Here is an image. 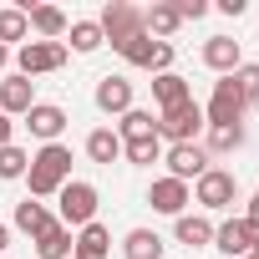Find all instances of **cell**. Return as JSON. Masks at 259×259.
I'll return each instance as SVG.
<instances>
[{
	"instance_id": "cell-28",
	"label": "cell",
	"mask_w": 259,
	"mask_h": 259,
	"mask_svg": "<svg viewBox=\"0 0 259 259\" xmlns=\"http://www.w3.org/2000/svg\"><path fill=\"white\" fill-rule=\"evenodd\" d=\"M66 31H71V51H81V56L102 46V26H97V21H71Z\"/></svg>"
},
{
	"instance_id": "cell-11",
	"label": "cell",
	"mask_w": 259,
	"mask_h": 259,
	"mask_svg": "<svg viewBox=\"0 0 259 259\" xmlns=\"http://www.w3.org/2000/svg\"><path fill=\"white\" fill-rule=\"evenodd\" d=\"M148 203L158 208V213H183L188 208V183H178V178H153V188H148Z\"/></svg>"
},
{
	"instance_id": "cell-22",
	"label": "cell",
	"mask_w": 259,
	"mask_h": 259,
	"mask_svg": "<svg viewBox=\"0 0 259 259\" xmlns=\"http://www.w3.org/2000/svg\"><path fill=\"white\" fill-rule=\"evenodd\" d=\"M87 158L92 163H117L122 158V138L112 133V127H97V133L87 138Z\"/></svg>"
},
{
	"instance_id": "cell-9",
	"label": "cell",
	"mask_w": 259,
	"mask_h": 259,
	"mask_svg": "<svg viewBox=\"0 0 259 259\" xmlns=\"http://www.w3.org/2000/svg\"><path fill=\"white\" fill-rule=\"evenodd\" d=\"M26 127H31V138H41V143H56V138L66 133V112H61L56 102H36V107L26 112Z\"/></svg>"
},
{
	"instance_id": "cell-21",
	"label": "cell",
	"mask_w": 259,
	"mask_h": 259,
	"mask_svg": "<svg viewBox=\"0 0 259 259\" xmlns=\"http://www.w3.org/2000/svg\"><path fill=\"white\" fill-rule=\"evenodd\" d=\"M122 254L127 259H163V239L153 229H133V234L122 239Z\"/></svg>"
},
{
	"instance_id": "cell-10",
	"label": "cell",
	"mask_w": 259,
	"mask_h": 259,
	"mask_svg": "<svg viewBox=\"0 0 259 259\" xmlns=\"http://www.w3.org/2000/svg\"><path fill=\"white\" fill-rule=\"evenodd\" d=\"M213 249H224V254H249L254 249V224L249 219H224L219 229H213Z\"/></svg>"
},
{
	"instance_id": "cell-13",
	"label": "cell",
	"mask_w": 259,
	"mask_h": 259,
	"mask_svg": "<svg viewBox=\"0 0 259 259\" xmlns=\"http://www.w3.org/2000/svg\"><path fill=\"white\" fill-rule=\"evenodd\" d=\"M36 107V87L26 81V76H6V81H0V112H6V117H26Z\"/></svg>"
},
{
	"instance_id": "cell-37",
	"label": "cell",
	"mask_w": 259,
	"mask_h": 259,
	"mask_svg": "<svg viewBox=\"0 0 259 259\" xmlns=\"http://www.w3.org/2000/svg\"><path fill=\"white\" fill-rule=\"evenodd\" d=\"M6 61H11V51H6V46H0V71H6Z\"/></svg>"
},
{
	"instance_id": "cell-12",
	"label": "cell",
	"mask_w": 259,
	"mask_h": 259,
	"mask_svg": "<svg viewBox=\"0 0 259 259\" xmlns=\"http://www.w3.org/2000/svg\"><path fill=\"white\" fill-rule=\"evenodd\" d=\"M203 66H213V71L234 76V71L244 66V51H239V41H229V36H213V41H203Z\"/></svg>"
},
{
	"instance_id": "cell-36",
	"label": "cell",
	"mask_w": 259,
	"mask_h": 259,
	"mask_svg": "<svg viewBox=\"0 0 259 259\" xmlns=\"http://www.w3.org/2000/svg\"><path fill=\"white\" fill-rule=\"evenodd\" d=\"M6 244H11V229H6V224H0V249H6Z\"/></svg>"
},
{
	"instance_id": "cell-20",
	"label": "cell",
	"mask_w": 259,
	"mask_h": 259,
	"mask_svg": "<svg viewBox=\"0 0 259 259\" xmlns=\"http://www.w3.org/2000/svg\"><path fill=\"white\" fill-rule=\"evenodd\" d=\"M173 234H178V244H188V249H203V244H213V224H208V219H198V213H178Z\"/></svg>"
},
{
	"instance_id": "cell-25",
	"label": "cell",
	"mask_w": 259,
	"mask_h": 259,
	"mask_svg": "<svg viewBox=\"0 0 259 259\" xmlns=\"http://www.w3.org/2000/svg\"><path fill=\"white\" fill-rule=\"evenodd\" d=\"M153 46H158V41H153V36L143 31V36H133V41H122V46H112V51H117V56H122L127 66H148V61H153Z\"/></svg>"
},
{
	"instance_id": "cell-30",
	"label": "cell",
	"mask_w": 259,
	"mask_h": 259,
	"mask_svg": "<svg viewBox=\"0 0 259 259\" xmlns=\"http://www.w3.org/2000/svg\"><path fill=\"white\" fill-rule=\"evenodd\" d=\"M26 36H31L26 11H0V46H6V41H26Z\"/></svg>"
},
{
	"instance_id": "cell-8",
	"label": "cell",
	"mask_w": 259,
	"mask_h": 259,
	"mask_svg": "<svg viewBox=\"0 0 259 259\" xmlns=\"http://www.w3.org/2000/svg\"><path fill=\"white\" fill-rule=\"evenodd\" d=\"M234 193H239V183H234V173H229V168H208V173L193 183V198H198L203 208H229V203H234Z\"/></svg>"
},
{
	"instance_id": "cell-34",
	"label": "cell",
	"mask_w": 259,
	"mask_h": 259,
	"mask_svg": "<svg viewBox=\"0 0 259 259\" xmlns=\"http://www.w3.org/2000/svg\"><path fill=\"white\" fill-rule=\"evenodd\" d=\"M11 133H16V122H11L6 112H0V148H6V143H11Z\"/></svg>"
},
{
	"instance_id": "cell-3",
	"label": "cell",
	"mask_w": 259,
	"mask_h": 259,
	"mask_svg": "<svg viewBox=\"0 0 259 259\" xmlns=\"http://www.w3.org/2000/svg\"><path fill=\"white\" fill-rule=\"evenodd\" d=\"M198 133H203V107H198V102H183V107L158 112V138H168L173 148H178V143H193Z\"/></svg>"
},
{
	"instance_id": "cell-16",
	"label": "cell",
	"mask_w": 259,
	"mask_h": 259,
	"mask_svg": "<svg viewBox=\"0 0 259 259\" xmlns=\"http://www.w3.org/2000/svg\"><path fill=\"white\" fill-rule=\"evenodd\" d=\"M26 21H31V31L41 36V41H56V36H66V16L56 11V6H31V0H26Z\"/></svg>"
},
{
	"instance_id": "cell-27",
	"label": "cell",
	"mask_w": 259,
	"mask_h": 259,
	"mask_svg": "<svg viewBox=\"0 0 259 259\" xmlns=\"http://www.w3.org/2000/svg\"><path fill=\"white\" fill-rule=\"evenodd\" d=\"M122 158L127 163H138V168H153L163 158V143L158 138H143V143H122Z\"/></svg>"
},
{
	"instance_id": "cell-4",
	"label": "cell",
	"mask_w": 259,
	"mask_h": 259,
	"mask_svg": "<svg viewBox=\"0 0 259 259\" xmlns=\"http://www.w3.org/2000/svg\"><path fill=\"white\" fill-rule=\"evenodd\" d=\"M203 117H208L203 127H239L244 122V97H239V81L234 76L213 81V97H208V112Z\"/></svg>"
},
{
	"instance_id": "cell-29",
	"label": "cell",
	"mask_w": 259,
	"mask_h": 259,
	"mask_svg": "<svg viewBox=\"0 0 259 259\" xmlns=\"http://www.w3.org/2000/svg\"><path fill=\"white\" fill-rule=\"evenodd\" d=\"M234 148H244V127H208V158L234 153Z\"/></svg>"
},
{
	"instance_id": "cell-17",
	"label": "cell",
	"mask_w": 259,
	"mask_h": 259,
	"mask_svg": "<svg viewBox=\"0 0 259 259\" xmlns=\"http://www.w3.org/2000/svg\"><path fill=\"white\" fill-rule=\"evenodd\" d=\"M153 97H158V112L193 102V92H188V81H183L178 71H163V76H153Z\"/></svg>"
},
{
	"instance_id": "cell-2",
	"label": "cell",
	"mask_w": 259,
	"mask_h": 259,
	"mask_svg": "<svg viewBox=\"0 0 259 259\" xmlns=\"http://www.w3.org/2000/svg\"><path fill=\"white\" fill-rule=\"evenodd\" d=\"M56 203H61V219H56V224H66V229H87L92 213H97V188H92L87 178H71V183L56 193Z\"/></svg>"
},
{
	"instance_id": "cell-24",
	"label": "cell",
	"mask_w": 259,
	"mask_h": 259,
	"mask_svg": "<svg viewBox=\"0 0 259 259\" xmlns=\"http://www.w3.org/2000/svg\"><path fill=\"white\" fill-rule=\"evenodd\" d=\"M36 254H41V259H66V254H71V229H66V224H51V229L36 239Z\"/></svg>"
},
{
	"instance_id": "cell-18",
	"label": "cell",
	"mask_w": 259,
	"mask_h": 259,
	"mask_svg": "<svg viewBox=\"0 0 259 259\" xmlns=\"http://www.w3.org/2000/svg\"><path fill=\"white\" fill-rule=\"evenodd\" d=\"M51 224H56V219H51V208H46L41 198H26V203H16V229H21V234L41 239V234H46Z\"/></svg>"
},
{
	"instance_id": "cell-31",
	"label": "cell",
	"mask_w": 259,
	"mask_h": 259,
	"mask_svg": "<svg viewBox=\"0 0 259 259\" xmlns=\"http://www.w3.org/2000/svg\"><path fill=\"white\" fill-rule=\"evenodd\" d=\"M234 81H239L244 107H254V102H259V66H254V61H249V66H239V71H234Z\"/></svg>"
},
{
	"instance_id": "cell-5",
	"label": "cell",
	"mask_w": 259,
	"mask_h": 259,
	"mask_svg": "<svg viewBox=\"0 0 259 259\" xmlns=\"http://www.w3.org/2000/svg\"><path fill=\"white\" fill-rule=\"evenodd\" d=\"M102 41H112V46H122V41H133V36H143V11L138 6H127V0H112V6L102 11Z\"/></svg>"
},
{
	"instance_id": "cell-15",
	"label": "cell",
	"mask_w": 259,
	"mask_h": 259,
	"mask_svg": "<svg viewBox=\"0 0 259 259\" xmlns=\"http://www.w3.org/2000/svg\"><path fill=\"white\" fill-rule=\"evenodd\" d=\"M71 254H76V259H107V254H112V234H107V229L92 219L87 229H76V239H71Z\"/></svg>"
},
{
	"instance_id": "cell-1",
	"label": "cell",
	"mask_w": 259,
	"mask_h": 259,
	"mask_svg": "<svg viewBox=\"0 0 259 259\" xmlns=\"http://www.w3.org/2000/svg\"><path fill=\"white\" fill-rule=\"evenodd\" d=\"M26 183H31V198H51V193H61V188L71 183V148H61V143H46V148L31 158V168H26Z\"/></svg>"
},
{
	"instance_id": "cell-26",
	"label": "cell",
	"mask_w": 259,
	"mask_h": 259,
	"mask_svg": "<svg viewBox=\"0 0 259 259\" xmlns=\"http://www.w3.org/2000/svg\"><path fill=\"white\" fill-rule=\"evenodd\" d=\"M26 168H31V153L26 148H16V143H6V148H0V178H26Z\"/></svg>"
},
{
	"instance_id": "cell-6",
	"label": "cell",
	"mask_w": 259,
	"mask_h": 259,
	"mask_svg": "<svg viewBox=\"0 0 259 259\" xmlns=\"http://www.w3.org/2000/svg\"><path fill=\"white\" fill-rule=\"evenodd\" d=\"M16 61H21V76L31 81V76H41V71H61V66H66V46H61V41H26Z\"/></svg>"
},
{
	"instance_id": "cell-35",
	"label": "cell",
	"mask_w": 259,
	"mask_h": 259,
	"mask_svg": "<svg viewBox=\"0 0 259 259\" xmlns=\"http://www.w3.org/2000/svg\"><path fill=\"white\" fill-rule=\"evenodd\" d=\"M249 224H259V188H254V198H249V213H244Z\"/></svg>"
},
{
	"instance_id": "cell-23",
	"label": "cell",
	"mask_w": 259,
	"mask_h": 259,
	"mask_svg": "<svg viewBox=\"0 0 259 259\" xmlns=\"http://www.w3.org/2000/svg\"><path fill=\"white\" fill-rule=\"evenodd\" d=\"M178 26H183L178 6H153V11H143V31H148V36H158V41H163V36H173Z\"/></svg>"
},
{
	"instance_id": "cell-32",
	"label": "cell",
	"mask_w": 259,
	"mask_h": 259,
	"mask_svg": "<svg viewBox=\"0 0 259 259\" xmlns=\"http://www.w3.org/2000/svg\"><path fill=\"white\" fill-rule=\"evenodd\" d=\"M168 66H173V41H158V46H153V61H148V71H158V76H163Z\"/></svg>"
},
{
	"instance_id": "cell-19",
	"label": "cell",
	"mask_w": 259,
	"mask_h": 259,
	"mask_svg": "<svg viewBox=\"0 0 259 259\" xmlns=\"http://www.w3.org/2000/svg\"><path fill=\"white\" fill-rule=\"evenodd\" d=\"M117 138L122 143H143V138H158V117L133 107V112H122V127H117Z\"/></svg>"
},
{
	"instance_id": "cell-7",
	"label": "cell",
	"mask_w": 259,
	"mask_h": 259,
	"mask_svg": "<svg viewBox=\"0 0 259 259\" xmlns=\"http://www.w3.org/2000/svg\"><path fill=\"white\" fill-rule=\"evenodd\" d=\"M213 168V158H208V148H198V143H178V148H168V178H178V183H198L203 173Z\"/></svg>"
},
{
	"instance_id": "cell-38",
	"label": "cell",
	"mask_w": 259,
	"mask_h": 259,
	"mask_svg": "<svg viewBox=\"0 0 259 259\" xmlns=\"http://www.w3.org/2000/svg\"><path fill=\"white\" fill-rule=\"evenodd\" d=\"M244 259H259V249H249V254H244Z\"/></svg>"
},
{
	"instance_id": "cell-33",
	"label": "cell",
	"mask_w": 259,
	"mask_h": 259,
	"mask_svg": "<svg viewBox=\"0 0 259 259\" xmlns=\"http://www.w3.org/2000/svg\"><path fill=\"white\" fill-rule=\"evenodd\" d=\"M203 11H208V6H203V0H178V16H183V21H198Z\"/></svg>"
},
{
	"instance_id": "cell-14",
	"label": "cell",
	"mask_w": 259,
	"mask_h": 259,
	"mask_svg": "<svg viewBox=\"0 0 259 259\" xmlns=\"http://www.w3.org/2000/svg\"><path fill=\"white\" fill-rule=\"evenodd\" d=\"M97 107L102 112H133V81H127V76H102L97 81Z\"/></svg>"
}]
</instances>
